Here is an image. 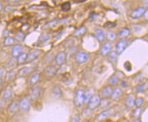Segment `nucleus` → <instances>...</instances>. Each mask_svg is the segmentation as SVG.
Masks as SVG:
<instances>
[{
	"label": "nucleus",
	"instance_id": "nucleus-1",
	"mask_svg": "<svg viewBox=\"0 0 148 122\" xmlns=\"http://www.w3.org/2000/svg\"><path fill=\"white\" fill-rule=\"evenodd\" d=\"M84 95L85 91L83 90H76L74 98V105L76 107H81L84 104Z\"/></svg>",
	"mask_w": 148,
	"mask_h": 122
},
{
	"label": "nucleus",
	"instance_id": "nucleus-2",
	"mask_svg": "<svg viewBox=\"0 0 148 122\" xmlns=\"http://www.w3.org/2000/svg\"><path fill=\"white\" fill-rule=\"evenodd\" d=\"M101 99L98 95H93L88 103V108L90 110H94L100 106Z\"/></svg>",
	"mask_w": 148,
	"mask_h": 122
},
{
	"label": "nucleus",
	"instance_id": "nucleus-3",
	"mask_svg": "<svg viewBox=\"0 0 148 122\" xmlns=\"http://www.w3.org/2000/svg\"><path fill=\"white\" fill-rule=\"evenodd\" d=\"M127 46H128V42L126 40H125L124 38L120 40L115 45V52L117 55H121L126 49Z\"/></svg>",
	"mask_w": 148,
	"mask_h": 122
},
{
	"label": "nucleus",
	"instance_id": "nucleus-4",
	"mask_svg": "<svg viewBox=\"0 0 148 122\" xmlns=\"http://www.w3.org/2000/svg\"><path fill=\"white\" fill-rule=\"evenodd\" d=\"M146 11H147V8H144V7H139V8H137V9L134 10L130 13V16L132 19H137L141 18L142 16L145 15Z\"/></svg>",
	"mask_w": 148,
	"mask_h": 122
},
{
	"label": "nucleus",
	"instance_id": "nucleus-5",
	"mask_svg": "<svg viewBox=\"0 0 148 122\" xmlns=\"http://www.w3.org/2000/svg\"><path fill=\"white\" fill-rule=\"evenodd\" d=\"M88 55L86 52L80 51L76 55L75 61L78 64H83L88 62Z\"/></svg>",
	"mask_w": 148,
	"mask_h": 122
},
{
	"label": "nucleus",
	"instance_id": "nucleus-6",
	"mask_svg": "<svg viewBox=\"0 0 148 122\" xmlns=\"http://www.w3.org/2000/svg\"><path fill=\"white\" fill-rule=\"evenodd\" d=\"M42 89L40 87H35L31 90L30 94H29V98L31 100L35 101L38 100L41 95Z\"/></svg>",
	"mask_w": 148,
	"mask_h": 122
},
{
	"label": "nucleus",
	"instance_id": "nucleus-7",
	"mask_svg": "<svg viewBox=\"0 0 148 122\" xmlns=\"http://www.w3.org/2000/svg\"><path fill=\"white\" fill-rule=\"evenodd\" d=\"M55 63L57 66H61L65 64L66 61V53L64 51H60L55 57Z\"/></svg>",
	"mask_w": 148,
	"mask_h": 122
},
{
	"label": "nucleus",
	"instance_id": "nucleus-8",
	"mask_svg": "<svg viewBox=\"0 0 148 122\" xmlns=\"http://www.w3.org/2000/svg\"><path fill=\"white\" fill-rule=\"evenodd\" d=\"M19 107L23 112H27L30 109V102L27 97H24L19 102Z\"/></svg>",
	"mask_w": 148,
	"mask_h": 122
},
{
	"label": "nucleus",
	"instance_id": "nucleus-9",
	"mask_svg": "<svg viewBox=\"0 0 148 122\" xmlns=\"http://www.w3.org/2000/svg\"><path fill=\"white\" fill-rule=\"evenodd\" d=\"M40 53H41V50L38 49L33 50L32 51H31L30 53L27 55L26 62L27 63L32 62L33 61H34L35 60H36V59L38 58V57L39 56Z\"/></svg>",
	"mask_w": 148,
	"mask_h": 122
},
{
	"label": "nucleus",
	"instance_id": "nucleus-10",
	"mask_svg": "<svg viewBox=\"0 0 148 122\" xmlns=\"http://www.w3.org/2000/svg\"><path fill=\"white\" fill-rule=\"evenodd\" d=\"M57 72V69L54 66H48L44 70L45 75L48 76V77H53L54 76L56 75Z\"/></svg>",
	"mask_w": 148,
	"mask_h": 122
},
{
	"label": "nucleus",
	"instance_id": "nucleus-11",
	"mask_svg": "<svg viewBox=\"0 0 148 122\" xmlns=\"http://www.w3.org/2000/svg\"><path fill=\"white\" fill-rule=\"evenodd\" d=\"M111 48H112V45H111V43H104V44L102 45L100 48V54L102 56H106L111 52Z\"/></svg>",
	"mask_w": 148,
	"mask_h": 122
},
{
	"label": "nucleus",
	"instance_id": "nucleus-12",
	"mask_svg": "<svg viewBox=\"0 0 148 122\" xmlns=\"http://www.w3.org/2000/svg\"><path fill=\"white\" fill-rule=\"evenodd\" d=\"M113 91V90L112 87L110 86V85L104 87V88L102 89V91H101L102 96L104 97V98H107V97H111Z\"/></svg>",
	"mask_w": 148,
	"mask_h": 122
},
{
	"label": "nucleus",
	"instance_id": "nucleus-13",
	"mask_svg": "<svg viewBox=\"0 0 148 122\" xmlns=\"http://www.w3.org/2000/svg\"><path fill=\"white\" fill-rule=\"evenodd\" d=\"M52 95L55 98H60L63 95V92H62V89L60 87L55 85L52 89Z\"/></svg>",
	"mask_w": 148,
	"mask_h": 122
},
{
	"label": "nucleus",
	"instance_id": "nucleus-14",
	"mask_svg": "<svg viewBox=\"0 0 148 122\" xmlns=\"http://www.w3.org/2000/svg\"><path fill=\"white\" fill-rule=\"evenodd\" d=\"M20 109L19 107V102L17 100H15L11 102L9 107L8 108V112L10 113H15L18 111V110Z\"/></svg>",
	"mask_w": 148,
	"mask_h": 122
},
{
	"label": "nucleus",
	"instance_id": "nucleus-15",
	"mask_svg": "<svg viewBox=\"0 0 148 122\" xmlns=\"http://www.w3.org/2000/svg\"><path fill=\"white\" fill-rule=\"evenodd\" d=\"M22 50L23 48L21 45H15L13 47V49H12V55L14 57H17L21 53H22Z\"/></svg>",
	"mask_w": 148,
	"mask_h": 122
},
{
	"label": "nucleus",
	"instance_id": "nucleus-16",
	"mask_svg": "<svg viewBox=\"0 0 148 122\" xmlns=\"http://www.w3.org/2000/svg\"><path fill=\"white\" fill-rule=\"evenodd\" d=\"M94 34L96 38H97L98 41L100 42H102L105 38V34L103 31V30H102L101 29H96L94 31Z\"/></svg>",
	"mask_w": 148,
	"mask_h": 122
},
{
	"label": "nucleus",
	"instance_id": "nucleus-17",
	"mask_svg": "<svg viewBox=\"0 0 148 122\" xmlns=\"http://www.w3.org/2000/svg\"><path fill=\"white\" fill-rule=\"evenodd\" d=\"M121 93H122V90L119 88H116L115 90H114L113 91L112 93H111V98L113 100H117V99L119 98L120 96H121Z\"/></svg>",
	"mask_w": 148,
	"mask_h": 122
},
{
	"label": "nucleus",
	"instance_id": "nucleus-18",
	"mask_svg": "<svg viewBox=\"0 0 148 122\" xmlns=\"http://www.w3.org/2000/svg\"><path fill=\"white\" fill-rule=\"evenodd\" d=\"M111 109H107L106 110V111H103L102 113H100L98 117H97V119H98V121H102V120L106 119L107 117H109V115H111Z\"/></svg>",
	"mask_w": 148,
	"mask_h": 122
},
{
	"label": "nucleus",
	"instance_id": "nucleus-19",
	"mask_svg": "<svg viewBox=\"0 0 148 122\" xmlns=\"http://www.w3.org/2000/svg\"><path fill=\"white\" fill-rule=\"evenodd\" d=\"M32 72V68L29 67H23L22 68H21L18 72V76L20 77L22 76H25L29 74V72Z\"/></svg>",
	"mask_w": 148,
	"mask_h": 122
},
{
	"label": "nucleus",
	"instance_id": "nucleus-20",
	"mask_svg": "<svg viewBox=\"0 0 148 122\" xmlns=\"http://www.w3.org/2000/svg\"><path fill=\"white\" fill-rule=\"evenodd\" d=\"M13 96V90L11 88H8L4 90L3 93V98L4 100H9Z\"/></svg>",
	"mask_w": 148,
	"mask_h": 122
},
{
	"label": "nucleus",
	"instance_id": "nucleus-21",
	"mask_svg": "<svg viewBox=\"0 0 148 122\" xmlns=\"http://www.w3.org/2000/svg\"><path fill=\"white\" fill-rule=\"evenodd\" d=\"M40 79V74L38 73H35L32 74L31 77L29 78V83L30 85H35L38 83Z\"/></svg>",
	"mask_w": 148,
	"mask_h": 122
},
{
	"label": "nucleus",
	"instance_id": "nucleus-22",
	"mask_svg": "<svg viewBox=\"0 0 148 122\" xmlns=\"http://www.w3.org/2000/svg\"><path fill=\"white\" fill-rule=\"evenodd\" d=\"M126 105L128 108H132L135 105V99L132 95H129L126 99Z\"/></svg>",
	"mask_w": 148,
	"mask_h": 122
},
{
	"label": "nucleus",
	"instance_id": "nucleus-23",
	"mask_svg": "<svg viewBox=\"0 0 148 122\" xmlns=\"http://www.w3.org/2000/svg\"><path fill=\"white\" fill-rule=\"evenodd\" d=\"M87 31V29L85 27H81L80 28L77 29L74 32V36H76V37H81L83 36Z\"/></svg>",
	"mask_w": 148,
	"mask_h": 122
},
{
	"label": "nucleus",
	"instance_id": "nucleus-24",
	"mask_svg": "<svg viewBox=\"0 0 148 122\" xmlns=\"http://www.w3.org/2000/svg\"><path fill=\"white\" fill-rule=\"evenodd\" d=\"M27 54L25 53H21L20 55L17 57V62L19 64H22L23 63L26 62V60H27Z\"/></svg>",
	"mask_w": 148,
	"mask_h": 122
},
{
	"label": "nucleus",
	"instance_id": "nucleus-25",
	"mask_svg": "<svg viewBox=\"0 0 148 122\" xmlns=\"http://www.w3.org/2000/svg\"><path fill=\"white\" fill-rule=\"evenodd\" d=\"M147 89V83H141V84H139L138 86L136 88V91L137 93H141V92H144L146 91V90Z\"/></svg>",
	"mask_w": 148,
	"mask_h": 122
},
{
	"label": "nucleus",
	"instance_id": "nucleus-26",
	"mask_svg": "<svg viewBox=\"0 0 148 122\" xmlns=\"http://www.w3.org/2000/svg\"><path fill=\"white\" fill-rule=\"evenodd\" d=\"M130 34V30L128 28H123L119 33V36L121 38H126Z\"/></svg>",
	"mask_w": 148,
	"mask_h": 122
},
{
	"label": "nucleus",
	"instance_id": "nucleus-27",
	"mask_svg": "<svg viewBox=\"0 0 148 122\" xmlns=\"http://www.w3.org/2000/svg\"><path fill=\"white\" fill-rule=\"evenodd\" d=\"M109 61L111 63H115L117 61V54L116 53L115 51H111L109 54Z\"/></svg>",
	"mask_w": 148,
	"mask_h": 122
},
{
	"label": "nucleus",
	"instance_id": "nucleus-28",
	"mask_svg": "<svg viewBox=\"0 0 148 122\" xmlns=\"http://www.w3.org/2000/svg\"><path fill=\"white\" fill-rule=\"evenodd\" d=\"M118 81H119V78H118V76L116 75V74H113V75H112L111 76L110 78H109V84L111 85H116L117 83H118Z\"/></svg>",
	"mask_w": 148,
	"mask_h": 122
},
{
	"label": "nucleus",
	"instance_id": "nucleus-29",
	"mask_svg": "<svg viewBox=\"0 0 148 122\" xmlns=\"http://www.w3.org/2000/svg\"><path fill=\"white\" fill-rule=\"evenodd\" d=\"M93 93L91 90H88L85 92V95H84V104H88L89 101L90 100V99L92 98Z\"/></svg>",
	"mask_w": 148,
	"mask_h": 122
},
{
	"label": "nucleus",
	"instance_id": "nucleus-30",
	"mask_svg": "<svg viewBox=\"0 0 148 122\" xmlns=\"http://www.w3.org/2000/svg\"><path fill=\"white\" fill-rule=\"evenodd\" d=\"M50 39V35L46 33L42 34L40 36V37L39 38V42L41 43H44L46 42H47L48 40Z\"/></svg>",
	"mask_w": 148,
	"mask_h": 122
},
{
	"label": "nucleus",
	"instance_id": "nucleus-31",
	"mask_svg": "<svg viewBox=\"0 0 148 122\" xmlns=\"http://www.w3.org/2000/svg\"><path fill=\"white\" fill-rule=\"evenodd\" d=\"M144 103V99L141 97H137L135 100V106L137 108H140Z\"/></svg>",
	"mask_w": 148,
	"mask_h": 122
},
{
	"label": "nucleus",
	"instance_id": "nucleus-32",
	"mask_svg": "<svg viewBox=\"0 0 148 122\" xmlns=\"http://www.w3.org/2000/svg\"><path fill=\"white\" fill-rule=\"evenodd\" d=\"M71 8V3L70 1H66L64 2L63 4L62 5V10L64 12H68L70 10Z\"/></svg>",
	"mask_w": 148,
	"mask_h": 122
},
{
	"label": "nucleus",
	"instance_id": "nucleus-33",
	"mask_svg": "<svg viewBox=\"0 0 148 122\" xmlns=\"http://www.w3.org/2000/svg\"><path fill=\"white\" fill-rule=\"evenodd\" d=\"M15 43V40L11 37H6L4 40V44L6 46H12Z\"/></svg>",
	"mask_w": 148,
	"mask_h": 122
},
{
	"label": "nucleus",
	"instance_id": "nucleus-34",
	"mask_svg": "<svg viewBox=\"0 0 148 122\" xmlns=\"http://www.w3.org/2000/svg\"><path fill=\"white\" fill-rule=\"evenodd\" d=\"M141 110L140 108H137L132 113V116L136 119H139V117L141 116Z\"/></svg>",
	"mask_w": 148,
	"mask_h": 122
},
{
	"label": "nucleus",
	"instance_id": "nucleus-35",
	"mask_svg": "<svg viewBox=\"0 0 148 122\" xmlns=\"http://www.w3.org/2000/svg\"><path fill=\"white\" fill-rule=\"evenodd\" d=\"M115 26H116L115 23L111 22V21H107V23H104V27L107 29H112V28H114Z\"/></svg>",
	"mask_w": 148,
	"mask_h": 122
},
{
	"label": "nucleus",
	"instance_id": "nucleus-36",
	"mask_svg": "<svg viewBox=\"0 0 148 122\" xmlns=\"http://www.w3.org/2000/svg\"><path fill=\"white\" fill-rule=\"evenodd\" d=\"M16 39L19 42H23L25 40V34L23 32H18L16 34Z\"/></svg>",
	"mask_w": 148,
	"mask_h": 122
},
{
	"label": "nucleus",
	"instance_id": "nucleus-37",
	"mask_svg": "<svg viewBox=\"0 0 148 122\" xmlns=\"http://www.w3.org/2000/svg\"><path fill=\"white\" fill-rule=\"evenodd\" d=\"M107 38H109V40H110L113 41V40H114L115 39L116 35L114 32H113V31H110L107 33Z\"/></svg>",
	"mask_w": 148,
	"mask_h": 122
},
{
	"label": "nucleus",
	"instance_id": "nucleus-38",
	"mask_svg": "<svg viewBox=\"0 0 148 122\" xmlns=\"http://www.w3.org/2000/svg\"><path fill=\"white\" fill-rule=\"evenodd\" d=\"M109 101H108L107 98H104L103 100H101L100 105L101 106V107H102V108L107 107H108V106H109Z\"/></svg>",
	"mask_w": 148,
	"mask_h": 122
},
{
	"label": "nucleus",
	"instance_id": "nucleus-39",
	"mask_svg": "<svg viewBox=\"0 0 148 122\" xmlns=\"http://www.w3.org/2000/svg\"><path fill=\"white\" fill-rule=\"evenodd\" d=\"M123 66H124L125 69L127 71H131V68H132V66H131V64L129 62H125L124 65H123Z\"/></svg>",
	"mask_w": 148,
	"mask_h": 122
},
{
	"label": "nucleus",
	"instance_id": "nucleus-40",
	"mask_svg": "<svg viewBox=\"0 0 148 122\" xmlns=\"http://www.w3.org/2000/svg\"><path fill=\"white\" fill-rule=\"evenodd\" d=\"M71 122H80V117L78 115H74L72 117Z\"/></svg>",
	"mask_w": 148,
	"mask_h": 122
},
{
	"label": "nucleus",
	"instance_id": "nucleus-41",
	"mask_svg": "<svg viewBox=\"0 0 148 122\" xmlns=\"http://www.w3.org/2000/svg\"><path fill=\"white\" fill-rule=\"evenodd\" d=\"M14 74H15V73H14L13 71H10V72H9L8 74H7L6 78L7 80H10L12 78V76L14 75Z\"/></svg>",
	"mask_w": 148,
	"mask_h": 122
},
{
	"label": "nucleus",
	"instance_id": "nucleus-42",
	"mask_svg": "<svg viewBox=\"0 0 148 122\" xmlns=\"http://www.w3.org/2000/svg\"><path fill=\"white\" fill-rule=\"evenodd\" d=\"M1 85H2V79L0 78V88L1 87Z\"/></svg>",
	"mask_w": 148,
	"mask_h": 122
},
{
	"label": "nucleus",
	"instance_id": "nucleus-43",
	"mask_svg": "<svg viewBox=\"0 0 148 122\" xmlns=\"http://www.w3.org/2000/svg\"><path fill=\"white\" fill-rule=\"evenodd\" d=\"M85 0H84V1H74V2H75V3H81V2H85Z\"/></svg>",
	"mask_w": 148,
	"mask_h": 122
},
{
	"label": "nucleus",
	"instance_id": "nucleus-44",
	"mask_svg": "<svg viewBox=\"0 0 148 122\" xmlns=\"http://www.w3.org/2000/svg\"><path fill=\"white\" fill-rule=\"evenodd\" d=\"M1 9H2V6H1V4L0 3V11H1Z\"/></svg>",
	"mask_w": 148,
	"mask_h": 122
},
{
	"label": "nucleus",
	"instance_id": "nucleus-45",
	"mask_svg": "<svg viewBox=\"0 0 148 122\" xmlns=\"http://www.w3.org/2000/svg\"><path fill=\"white\" fill-rule=\"evenodd\" d=\"M135 122H141V121L139 119H137V120H135Z\"/></svg>",
	"mask_w": 148,
	"mask_h": 122
}]
</instances>
